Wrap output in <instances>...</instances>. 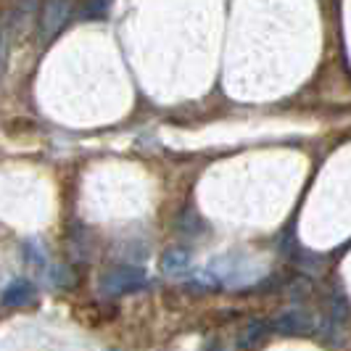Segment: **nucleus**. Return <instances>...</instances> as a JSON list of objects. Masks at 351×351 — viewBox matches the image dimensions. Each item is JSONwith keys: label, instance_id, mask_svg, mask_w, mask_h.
Returning <instances> with one entry per match:
<instances>
[{"label": "nucleus", "instance_id": "obj_4", "mask_svg": "<svg viewBox=\"0 0 351 351\" xmlns=\"http://www.w3.org/2000/svg\"><path fill=\"white\" fill-rule=\"evenodd\" d=\"M35 299V285L29 280H14L5 291H3V306H8V309H16V306H27L29 301Z\"/></svg>", "mask_w": 351, "mask_h": 351}, {"label": "nucleus", "instance_id": "obj_3", "mask_svg": "<svg viewBox=\"0 0 351 351\" xmlns=\"http://www.w3.org/2000/svg\"><path fill=\"white\" fill-rule=\"evenodd\" d=\"M269 328H275L278 333L285 335H304L315 328V319L306 312H301V309H291V312H280L269 322Z\"/></svg>", "mask_w": 351, "mask_h": 351}, {"label": "nucleus", "instance_id": "obj_7", "mask_svg": "<svg viewBox=\"0 0 351 351\" xmlns=\"http://www.w3.org/2000/svg\"><path fill=\"white\" fill-rule=\"evenodd\" d=\"M108 5H111V0H85L80 14H82V19H98L108 11Z\"/></svg>", "mask_w": 351, "mask_h": 351}, {"label": "nucleus", "instance_id": "obj_9", "mask_svg": "<svg viewBox=\"0 0 351 351\" xmlns=\"http://www.w3.org/2000/svg\"><path fill=\"white\" fill-rule=\"evenodd\" d=\"M8 56V32L5 29H0V77H3V71H5V58Z\"/></svg>", "mask_w": 351, "mask_h": 351}, {"label": "nucleus", "instance_id": "obj_2", "mask_svg": "<svg viewBox=\"0 0 351 351\" xmlns=\"http://www.w3.org/2000/svg\"><path fill=\"white\" fill-rule=\"evenodd\" d=\"M71 16H74V0H45V5L40 11V35H43V40H53L69 24Z\"/></svg>", "mask_w": 351, "mask_h": 351}, {"label": "nucleus", "instance_id": "obj_6", "mask_svg": "<svg viewBox=\"0 0 351 351\" xmlns=\"http://www.w3.org/2000/svg\"><path fill=\"white\" fill-rule=\"evenodd\" d=\"M349 317H351L349 299H346L341 291H333V296H330V315H328L330 325H333L335 330H341V328L346 325V319H349Z\"/></svg>", "mask_w": 351, "mask_h": 351}, {"label": "nucleus", "instance_id": "obj_8", "mask_svg": "<svg viewBox=\"0 0 351 351\" xmlns=\"http://www.w3.org/2000/svg\"><path fill=\"white\" fill-rule=\"evenodd\" d=\"M267 330H269V322H251V328H248V335L243 338V341H241V346H254V343H259Z\"/></svg>", "mask_w": 351, "mask_h": 351}, {"label": "nucleus", "instance_id": "obj_5", "mask_svg": "<svg viewBox=\"0 0 351 351\" xmlns=\"http://www.w3.org/2000/svg\"><path fill=\"white\" fill-rule=\"evenodd\" d=\"M161 269L169 275H180L185 269H191V251L188 248L172 246L161 254Z\"/></svg>", "mask_w": 351, "mask_h": 351}, {"label": "nucleus", "instance_id": "obj_1", "mask_svg": "<svg viewBox=\"0 0 351 351\" xmlns=\"http://www.w3.org/2000/svg\"><path fill=\"white\" fill-rule=\"evenodd\" d=\"M148 280V275H145V269L143 267H135V264H119V267H111V269H106L104 275H101V291H104L106 296H119V293H132V291H138L143 288Z\"/></svg>", "mask_w": 351, "mask_h": 351}]
</instances>
